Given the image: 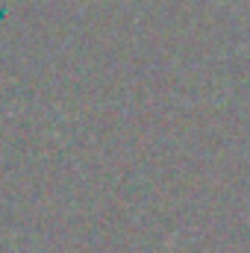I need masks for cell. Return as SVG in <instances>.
<instances>
[]
</instances>
